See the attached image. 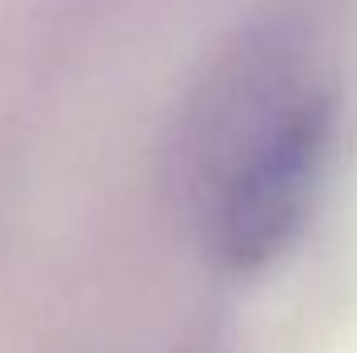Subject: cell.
Returning a JSON list of instances; mask_svg holds the SVG:
<instances>
[{"mask_svg":"<svg viewBox=\"0 0 357 353\" xmlns=\"http://www.w3.org/2000/svg\"><path fill=\"white\" fill-rule=\"evenodd\" d=\"M328 146V112L303 104L258 142L225 204V254L237 266H258L295 233Z\"/></svg>","mask_w":357,"mask_h":353,"instance_id":"1","label":"cell"}]
</instances>
